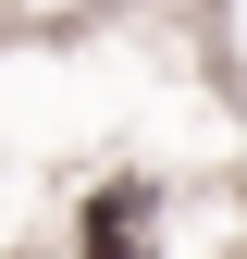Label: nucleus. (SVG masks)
I'll return each mask as SVG.
<instances>
[{"label":"nucleus","instance_id":"nucleus-1","mask_svg":"<svg viewBox=\"0 0 247 259\" xmlns=\"http://www.w3.org/2000/svg\"><path fill=\"white\" fill-rule=\"evenodd\" d=\"M87 259H161V198L148 185H99L87 198Z\"/></svg>","mask_w":247,"mask_h":259}]
</instances>
